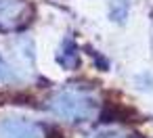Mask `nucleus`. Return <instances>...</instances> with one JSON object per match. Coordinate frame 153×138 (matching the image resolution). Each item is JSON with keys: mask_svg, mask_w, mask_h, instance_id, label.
<instances>
[{"mask_svg": "<svg viewBox=\"0 0 153 138\" xmlns=\"http://www.w3.org/2000/svg\"><path fill=\"white\" fill-rule=\"evenodd\" d=\"M51 109L57 115L67 117L71 121H84L92 115L94 103L78 92H61L51 100Z\"/></svg>", "mask_w": 153, "mask_h": 138, "instance_id": "f257e3e1", "label": "nucleus"}, {"mask_svg": "<svg viewBox=\"0 0 153 138\" xmlns=\"http://www.w3.org/2000/svg\"><path fill=\"white\" fill-rule=\"evenodd\" d=\"M0 138H40V130L25 119H2Z\"/></svg>", "mask_w": 153, "mask_h": 138, "instance_id": "f03ea898", "label": "nucleus"}, {"mask_svg": "<svg viewBox=\"0 0 153 138\" xmlns=\"http://www.w3.org/2000/svg\"><path fill=\"white\" fill-rule=\"evenodd\" d=\"M13 77V71L9 69V65L0 59V82H7V80H11Z\"/></svg>", "mask_w": 153, "mask_h": 138, "instance_id": "7ed1b4c3", "label": "nucleus"}]
</instances>
